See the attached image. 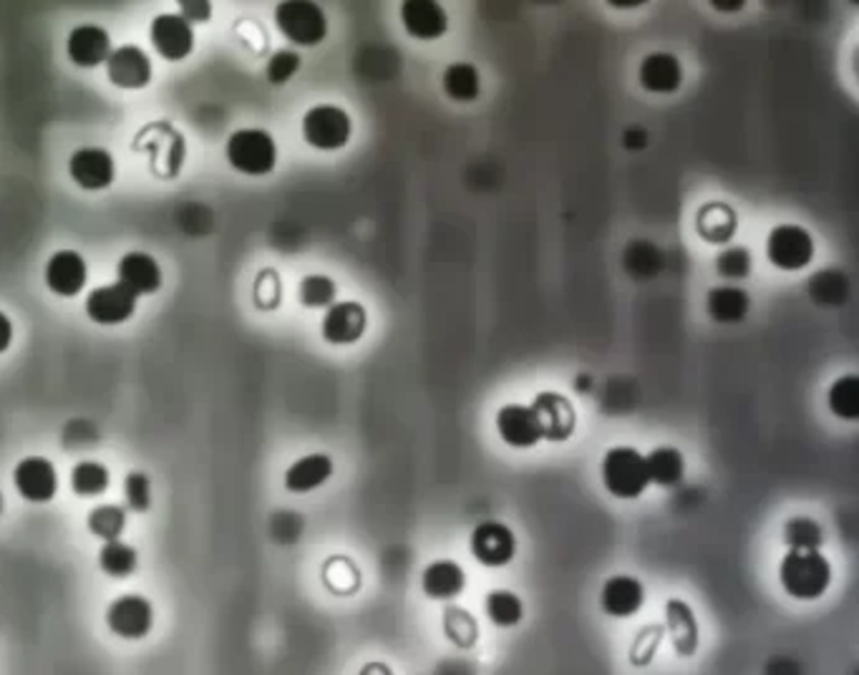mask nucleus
I'll use <instances>...</instances> for the list:
<instances>
[{"mask_svg":"<svg viewBox=\"0 0 859 675\" xmlns=\"http://www.w3.org/2000/svg\"><path fill=\"white\" fill-rule=\"evenodd\" d=\"M353 122L346 109L336 104H318L306 111L303 139L318 152H338L351 141Z\"/></svg>","mask_w":859,"mask_h":675,"instance_id":"obj_6","label":"nucleus"},{"mask_svg":"<svg viewBox=\"0 0 859 675\" xmlns=\"http://www.w3.org/2000/svg\"><path fill=\"white\" fill-rule=\"evenodd\" d=\"M715 270L726 280H744L751 273V255L746 248H726L715 258Z\"/></svg>","mask_w":859,"mask_h":675,"instance_id":"obj_39","label":"nucleus"},{"mask_svg":"<svg viewBox=\"0 0 859 675\" xmlns=\"http://www.w3.org/2000/svg\"><path fill=\"white\" fill-rule=\"evenodd\" d=\"M111 51L114 49H111L109 30L101 26H91V23L76 26L66 38V53L71 63L78 68L101 66V63H107Z\"/></svg>","mask_w":859,"mask_h":675,"instance_id":"obj_21","label":"nucleus"},{"mask_svg":"<svg viewBox=\"0 0 859 675\" xmlns=\"http://www.w3.org/2000/svg\"><path fill=\"white\" fill-rule=\"evenodd\" d=\"M71 179L86 192H101L116 177V164L107 149L101 147H82L76 149L69 159Z\"/></svg>","mask_w":859,"mask_h":675,"instance_id":"obj_12","label":"nucleus"},{"mask_svg":"<svg viewBox=\"0 0 859 675\" xmlns=\"http://www.w3.org/2000/svg\"><path fill=\"white\" fill-rule=\"evenodd\" d=\"M497 434L512 449H532L543 441V428L535 411L524 403H505L497 411Z\"/></svg>","mask_w":859,"mask_h":675,"instance_id":"obj_15","label":"nucleus"},{"mask_svg":"<svg viewBox=\"0 0 859 675\" xmlns=\"http://www.w3.org/2000/svg\"><path fill=\"white\" fill-rule=\"evenodd\" d=\"M826 403H830V411L837 418L845 421L859 418V378L855 373L834 380L830 393H826Z\"/></svg>","mask_w":859,"mask_h":675,"instance_id":"obj_34","label":"nucleus"},{"mask_svg":"<svg viewBox=\"0 0 859 675\" xmlns=\"http://www.w3.org/2000/svg\"><path fill=\"white\" fill-rule=\"evenodd\" d=\"M89 267L76 250H59L46 262V285L53 296L76 298L86 288Z\"/></svg>","mask_w":859,"mask_h":675,"instance_id":"obj_17","label":"nucleus"},{"mask_svg":"<svg viewBox=\"0 0 859 675\" xmlns=\"http://www.w3.org/2000/svg\"><path fill=\"white\" fill-rule=\"evenodd\" d=\"M3 507H5V502H3V495H0V514H3Z\"/></svg>","mask_w":859,"mask_h":675,"instance_id":"obj_47","label":"nucleus"},{"mask_svg":"<svg viewBox=\"0 0 859 675\" xmlns=\"http://www.w3.org/2000/svg\"><path fill=\"white\" fill-rule=\"evenodd\" d=\"M365 325H369L365 308L356 300H344V303H333L325 311L321 333L331 346H351L363 338Z\"/></svg>","mask_w":859,"mask_h":675,"instance_id":"obj_16","label":"nucleus"},{"mask_svg":"<svg viewBox=\"0 0 859 675\" xmlns=\"http://www.w3.org/2000/svg\"><path fill=\"white\" fill-rule=\"evenodd\" d=\"M466 585V572L455 560H436L421 572V590L428 600L447 602L461 595Z\"/></svg>","mask_w":859,"mask_h":675,"instance_id":"obj_24","label":"nucleus"},{"mask_svg":"<svg viewBox=\"0 0 859 675\" xmlns=\"http://www.w3.org/2000/svg\"><path fill=\"white\" fill-rule=\"evenodd\" d=\"M784 542L789 550H819L824 545L822 524L809 517H794L784 524Z\"/></svg>","mask_w":859,"mask_h":675,"instance_id":"obj_36","label":"nucleus"},{"mask_svg":"<svg viewBox=\"0 0 859 675\" xmlns=\"http://www.w3.org/2000/svg\"><path fill=\"white\" fill-rule=\"evenodd\" d=\"M86 524H89L91 535L99 537L101 542H114V539H122L126 529V510L119 504H99L94 507Z\"/></svg>","mask_w":859,"mask_h":675,"instance_id":"obj_35","label":"nucleus"},{"mask_svg":"<svg viewBox=\"0 0 859 675\" xmlns=\"http://www.w3.org/2000/svg\"><path fill=\"white\" fill-rule=\"evenodd\" d=\"M612 8H638L643 5V0H631V3H618V0H610Z\"/></svg>","mask_w":859,"mask_h":675,"instance_id":"obj_46","label":"nucleus"},{"mask_svg":"<svg viewBox=\"0 0 859 675\" xmlns=\"http://www.w3.org/2000/svg\"><path fill=\"white\" fill-rule=\"evenodd\" d=\"M767 258L784 273H797L814 260V240L801 225H776L767 237Z\"/></svg>","mask_w":859,"mask_h":675,"instance_id":"obj_7","label":"nucleus"},{"mask_svg":"<svg viewBox=\"0 0 859 675\" xmlns=\"http://www.w3.org/2000/svg\"><path fill=\"white\" fill-rule=\"evenodd\" d=\"M646 468L650 484H658V487L668 489L683 482V474H686V459H683V454L675 447H656L646 457Z\"/></svg>","mask_w":859,"mask_h":675,"instance_id":"obj_28","label":"nucleus"},{"mask_svg":"<svg viewBox=\"0 0 859 675\" xmlns=\"http://www.w3.org/2000/svg\"><path fill=\"white\" fill-rule=\"evenodd\" d=\"M99 567L114 579L132 577L139 567V554L132 545L114 539V542H103L99 552Z\"/></svg>","mask_w":859,"mask_h":675,"instance_id":"obj_31","label":"nucleus"},{"mask_svg":"<svg viewBox=\"0 0 859 675\" xmlns=\"http://www.w3.org/2000/svg\"><path fill=\"white\" fill-rule=\"evenodd\" d=\"M103 621H107V627L116 638L141 640L152 633L154 608L145 595H119L116 600L109 602Z\"/></svg>","mask_w":859,"mask_h":675,"instance_id":"obj_8","label":"nucleus"},{"mask_svg":"<svg viewBox=\"0 0 859 675\" xmlns=\"http://www.w3.org/2000/svg\"><path fill=\"white\" fill-rule=\"evenodd\" d=\"M696 227H698V235H701L706 242L723 245V242H729L736 233V214H734V210L726 208V204H719V202L706 204V208L698 212Z\"/></svg>","mask_w":859,"mask_h":675,"instance_id":"obj_30","label":"nucleus"},{"mask_svg":"<svg viewBox=\"0 0 859 675\" xmlns=\"http://www.w3.org/2000/svg\"><path fill=\"white\" fill-rule=\"evenodd\" d=\"M13 484L26 502L46 504L59 491V474L51 459L26 457L13 468Z\"/></svg>","mask_w":859,"mask_h":675,"instance_id":"obj_10","label":"nucleus"},{"mask_svg":"<svg viewBox=\"0 0 859 675\" xmlns=\"http://www.w3.org/2000/svg\"><path fill=\"white\" fill-rule=\"evenodd\" d=\"M643 602H646V587L633 575H612L600 590L602 613L615 621L633 617L643 608Z\"/></svg>","mask_w":859,"mask_h":675,"instance_id":"obj_20","label":"nucleus"},{"mask_svg":"<svg viewBox=\"0 0 859 675\" xmlns=\"http://www.w3.org/2000/svg\"><path fill=\"white\" fill-rule=\"evenodd\" d=\"M638 82L648 93H675L683 84V66L679 55L656 51L640 61Z\"/></svg>","mask_w":859,"mask_h":675,"instance_id":"obj_22","label":"nucleus"},{"mask_svg":"<svg viewBox=\"0 0 859 675\" xmlns=\"http://www.w3.org/2000/svg\"><path fill=\"white\" fill-rule=\"evenodd\" d=\"M602 487L615 499H638L650 487L646 454L633 447H612L600 464Z\"/></svg>","mask_w":859,"mask_h":675,"instance_id":"obj_2","label":"nucleus"},{"mask_svg":"<svg viewBox=\"0 0 859 675\" xmlns=\"http://www.w3.org/2000/svg\"><path fill=\"white\" fill-rule=\"evenodd\" d=\"M441 86H444V93H447L451 101L469 104V101L480 99V91H482L480 68H476L474 63H449V66L444 68Z\"/></svg>","mask_w":859,"mask_h":675,"instance_id":"obj_27","label":"nucleus"},{"mask_svg":"<svg viewBox=\"0 0 859 675\" xmlns=\"http://www.w3.org/2000/svg\"><path fill=\"white\" fill-rule=\"evenodd\" d=\"M779 585L794 600H819L832 585V565L819 550H789L779 562Z\"/></svg>","mask_w":859,"mask_h":675,"instance_id":"obj_1","label":"nucleus"},{"mask_svg":"<svg viewBox=\"0 0 859 675\" xmlns=\"http://www.w3.org/2000/svg\"><path fill=\"white\" fill-rule=\"evenodd\" d=\"M715 11H723V13H734V11H742L744 8V0H731V3H723V0H713L711 3Z\"/></svg>","mask_w":859,"mask_h":675,"instance_id":"obj_45","label":"nucleus"},{"mask_svg":"<svg viewBox=\"0 0 859 675\" xmlns=\"http://www.w3.org/2000/svg\"><path fill=\"white\" fill-rule=\"evenodd\" d=\"M109 484H111L109 468L99 462H91V459L78 462L74 468H71V489H74L78 497L84 499L99 497L109 489Z\"/></svg>","mask_w":859,"mask_h":675,"instance_id":"obj_32","label":"nucleus"},{"mask_svg":"<svg viewBox=\"0 0 859 675\" xmlns=\"http://www.w3.org/2000/svg\"><path fill=\"white\" fill-rule=\"evenodd\" d=\"M444 627H447L449 640L457 642V646H461V648L472 646V642L476 640V635H480V627H476L474 617L469 615L466 610H459V608L447 610V623H444Z\"/></svg>","mask_w":859,"mask_h":675,"instance_id":"obj_40","label":"nucleus"},{"mask_svg":"<svg viewBox=\"0 0 859 675\" xmlns=\"http://www.w3.org/2000/svg\"><path fill=\"white\" fill-rule=\"evenodd\" d=\"M484 610H487L489 623L497 627H514L524 617L520 595H514L512 590H491L487 600H484Z\"/></svg>","mask_w":859,"mask_h":675,"instance_id":"obj_33","label":"nucleus"},{"mask_svg":"<svg viewBox=\"0 0 859 675\" xmlns=\"http://www.w3.org/2000/svg\"><path fill=\"white\" fill-rule=\"evenodd\" d=\"M124 502L132 512L145 514L152 507V482L145 472H132L124 479Z\"/></svg>","mask_w":859,"mask_h":675,"instance_id":"obj_38","label":"nucleus"},{"mask_svg":"<svg viewBox=\"0 0 859 675\" xmlns=\"http://www.w3.org/2000/svg\"><path fill=\"white\" fill-rule=\"evenodd\" d=\"M472 558L484 567H505L516 554V537L505 522L487 520L476 524L469 539Z\"/></svg>","mask_w":859,"mask_h":675,"instance_id":"obj_9","label":"nucleus"},{"mask_svg":"<svg viewBox=\"0 0 859 675\" xmlns=\"http://www.w3.org/2000/svg\"><path fill=\"white\" fill-rule=\"evenodd\" d=\"M333 476V459L328 454H306L292 462L285 472V489L290 495H308L323 487Z\"/></svg>","mask_w":859,"mask_h":675,"instance_id":"obj_25","label":"nucleus"},{"mask_svg":"<svg viewBox=\"0 0 859 675\" xmlns=\"http://www.w3.org/2000/svg\"><path fill=\"white\" fill-rule=\"evenodd\" d=\"M116 275L124 288H129L134 296H152L162 288V267L149 255V252H129L119 260Z\"/></svg>","mask_w":859,"mask_h":675,"instance_id":"obj_23","label":"nucleus"},{"mask_svg":"<svg viewBox=\"0 0 859 675\" xmlns=\"http://www.w3.org/2000/svg\"><path fill=\"white\" fill-rule=\"evenodd\" d=\"M401 26L416 41H436L447 34L449 18L436 0H406L401 3Z\"/></svg>","mask_w":859,"mask_h":675,"instance_id":"obj_19","label":"nucleus"},{"mask_svg":"<svg viewBox=\"0 0 859 675\" xmlns=\"http://www.w3.org/2000/svg\"><path fill=\"white\" fill-rule=\"evenodd\" d=\"M134 147L145 152L152 162L157 177H177L187 159V141L172 124L157 122L139 132Z\"/></svg>","mask_w":859,"mask_h":675,"instance_id":"obj_4","label":"nucleus"},{"mask_svg":"<svg viewBox=\"0 0 859 675\" xmlns=\"http://www.w3.org/2000/svg\"><path fill=\"white\" fill-rule=\"evenodd\" d=\"M227 162L248 177H265L277 164V145L265 129H237L225 145Z\"/></svg>","mask_w":859,"mask_h":675,"instance_id":"obj_3","label":"nucleus"},{"mask_svg":"<svg viewBox=\"0 0 859 675\" xmlns=\"http://www.w3.org/2000/svg\"><path fill=\"white\" fill-rule=\"evenodd\" d=\"M137 296L129 288H124L122 283L101 285L94 288L86 298V315L99 325H119L126 323L137 313Z\"/></svg>","mask_w":859,"mask_h":675,"instance_id":"obj_11","label":"nucleus"},{"mask_svg":"<svg viewBox=\"0 0 859 675\" xmlns=\"http://www.w3.org/2000/svg\"><path fill=\"white\" fill-rule=\"evenodd\" d=\"M13 343V323L5 313H0V353H5Z\"/></svg>","mask_w":859,"mask_h":675,"instance_id":"obj_43","label":"nucleus"},{"mask_svg":"<svg viewBox=\"0 0 859 675\" xmlns=\"http://www.w3.org/2000/svg\"><path fill=\"white\" fill-rule=\"evenodd\" d=\"M668 627L673 635V648L679 655H690L698 648V625L690 610L683 600H671L665 608Z\"/></svg>","mask_w":859,"mask_h":675,"instance_id":"obj_29","label":"nucleus"},{"mask_svg":"<svg viewBox=\"0 0 859 675\" xmlns=\"http://www.w3.org/2000/svg\"><path fill=\"white\" fill-rule=\"evenodd\" d=\"M277 30L296 46H318L328 36V18L323 8L310 0H285L275 8Z\"/></svg>","mask_w":859,"mask_h":675,"instance_id":"obj_5","label":"nucleus"},{"mask_svg":"<svg viewBox=\"0 0 859 675\" xmlns=\"http://www.w3.org/2000/svg\"><path fill=\"white\" fill-rule=\"evenodd\" d=\"M179 8H182V18H185L189 26L212 18V3H207V0H182Z\"/></svg>","mask_w":859,"mask_h":675,"instance_id":"obj_42","label":"nucleus"},{"mask_svg":"<svg viewBox=\"0 0 859 675\" xmlns=\"http://www.w3.org/2000/svg\"><path fill=\"white\" fill-rule=\"evenodd\" d=\"M338 285L328 275H308L300 280L298 300L306 308H331L336 303Z\"/></svg>","mask_w":859,"mask_h":675,"instance_id":"obj_37","label":"nucleus"},{"mask_svg":"<svg viewBox=\"0 0 859 675\" xmlns=\"http://www.w3.org/2000/svg\"><path fill=\"white\" fill-rule=\"evenodd\" d=\"M298 68H300V53L290 51V49H283V51H275L273 55H270L265 76H267L270 84L283 86V84H288L290 78L298 74Z\"/></svg>","mask_w":859,"mask_h":675,"instance_id":"obj_41","label":"nucleus"},{"mask_svg":"<svg viewBox=\"0 0 859 675\" xmlns=\"http://www.w3.org/2000/svg\"><path fill=\"white\" fill-rule=\"evenodd\" d=\"M152 46L166 61H182L195 51V30L177 13H162L152 21Z\"/></svg>","mask_w":859,"mask_h":675,"instance_id":"obj_18","label":"nucleus"},{"mask_svg":"<svg viewBox=\"0 0 859 675\" xmlns=\"http://www.w3.org/2000/svg\"><path fill=\"white\" fill-rule=\"evenodd\" d=\"M751 300L746 296V290L736 288V285H719V288L708 290L706 298V311L713 317L715 323L723 325H734L742 323L746 315H749Z\"/></svg>","mask_w":859,"mask_h":675,"instance_id":"obj_26","label":"nucleus"},{"mask_svg":"<svg viewBox=\"0 0 859 675\" xmlns=\"http://www.w3.org/2000/svg\"><path fill=\"white\" fill-rule=\"evenodd\" d=\"M109 82L124 91H139L152 82V61L139 46H122L107 59Z\"/></svg>","mask_w":859,"mask_h":675,"instance_id":"obj_13","label":"nucleus"},{"mask_svg":"<svg viewBox=\"0 0 859 675\" xmlns=\"http://www.w3.org/2000/svg\"><path fill=\"white\" fill-rule=\"evenodd\" d=\"M358 675H394V671L388 668L386 663H378V661H376V663H365L363 668H361V673H358Z\"/></svg>","mask_w":859,"mask_h":675,"instance_id":"obj_44","label":"nucleus"},{"mask_svg":"<svg viewBox=\"0 0 859 675\" xmlns=\"http://www.w3.org/2000/svg\"><path fill=\"white\" fill-rule=\"evenodd\" d=\"M532 411L543 428V439L547 441H568L575 434V409H572L570 399H564L562 393L543 391L537 393V399L532 401Z\"/></svg>","mask_w":859,"mask_h":675,"instance_id":"obj_14","label":"nucleus"}]
</instances>
